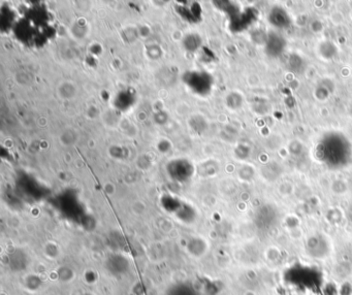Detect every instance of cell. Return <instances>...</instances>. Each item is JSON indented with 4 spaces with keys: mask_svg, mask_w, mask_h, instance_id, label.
Segmentation results:
<instances>
[{
    "mask_svg": "<svg viewBox=\"0 0 352 295\" xmlns=\"http://www.w3.org/2000/svg\"><path fill=\"white\" fill-rule=\"evenodd\" d=\"M85 295H90V294H85Z\"/></svg>",
    "mask_w": 352,
    "mask_h": 295,
    "instance_id": "4",
    "label": "cell"
},
{
    "mask_svg": "<svg viewBox=\"0 0 352 295\" xmlns=\"http://www.w3.org/2000/svg\"><path fill=\"white\" fill-rule=\"evenodd\" d=\"M351 149L349 143L340 134L327 135L317 147V154L321 160L334 167L347 163Z\"/></svg>",
    "mask_w": 352,
    "mask_h": 295,
    "instance_id": "1",
    "label": "cell"
},
{
    "mask_svg": "<svg viewBox=\"0 0 352 295\" xmlns=\"http://www.w3.org/2000/svg\"><path fill=\"white\" fill-rule=\"evenodd\" d=\"M270 23L277 28H287L290 26V18L281 7H274L269 15Z\"/></svg>",
    "mask_w": 352,
    "mask_h": 295,
    "instance_id": "3",
    "label": "cell"
},
{
    "mask_svg": "<svg viewBox=\"0 0 352 295\" xmlns=\"http://www.w3.org/2000/svg\"><path fill=\"white\" fill-rule=\"evenodd\" d=\"M286 42L280 34L271 33L267 37L266 41V52L269 56L277 57L281 55L285 49Z\"/></svg>",
    "mask_w": 352,
    "mask_h": 295,
    "instance_id": "2",
    "label": "cell"
}]
</instances>
